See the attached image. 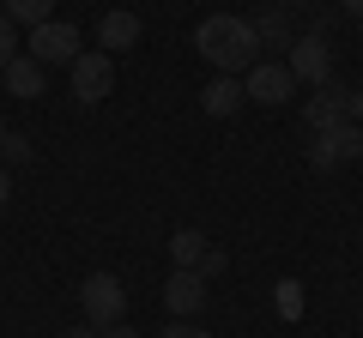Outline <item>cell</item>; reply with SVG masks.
I'll list each match as a JSON object with an SVG mask.
<instances>
[{"instance_id": "cell-1", "label": "cell", "mask_w": 363, "mask_h": 338, "mask_svg": "<svg viewBox=\"0 0 363 338\" xmlns=\"http://www.w3.org/2000/svg\"><path fill=\"white\" fill-rule=\"evenodd\" d=\"M194 49L206 54L218 73H230V78H242L248 66L260 61L255 25H248V18H236V13H206V18L194 25Z\"/></svg>"}, {"instance_id": "cell-2", "label": "cell", "mask_w": 363, "mask_h": 338, "mask_svg": "<svg viewBox=\"0 0 363 338\" xmlns=\"http://www.w3.org/2000/svg\"><path fill=\"white\" fill-rule=\"evenodd\" d=\"M285 66L297 73V85H327V78H333V42H327V25L303 30V37L291 42Z\"/></svg>"}, {"instance_id": "cell-3", "label": "cell", "mask_w": 363, "mask_h": 338, "mask_svg": "<svg viewBox=\"0 0 363 338\" xmlns=\"http://www.w3.org/2000/svg\"><path fill=\"white\" fill-rule=\"evenodd\" d=\"M79 302H85V326H121V314H128V290L116 272H91L79 284Z\"/></svg>"}, {"instance_id": "cell-4", "label": "cell", "mask_w": 363, "mask_h": 338, "mask_svg": "<svg viewBox=\"0 0 363 338\" xmlns=\"http://www.w3.org/2000/svg\"><path fill=\"white\" fill-rule=\"evenodd\" d=\"M242 91H248V103H260V109H285L291 97H297V73H291L285 61H255L242 73Z\"/></svg>"}, {"instance_id": "cell-5", "label": "cell", "mask_w": 363, "mask_h": 338, "mask_svg": "<svg viewBox=\"0 0 363 338\" xmlns=\"http://www.w3.org/2000/svg\"><path fill=\"white\" fill-rule=\"evenodd\" d=\"M67 73H73V97H79L85 109L104 103V97L116 91V54H104V49H85L73 66H67Z\"/></svg>"}, {"instance_id": "cell-6", "label": "cell", "mask_w": 363, "mask_h": 338, "mask_svg": "<svg viewBox=\"0 0 363 338\" xmlns=\"http://www.w3.org/2000/svg\"><path fill=\"white\" fill-rule=\"evenodd\" d=\"M25 54H30L37 66H73V61H79V30L67 25V18H49V25L30 30Z\"/></svg>"}, {"instance_id": "cell-7", "label": "cell", "mask_w": 363, "mask_h": 338, "mask_svg": "<svg viewBox=\"0 0 363 338\" xmlns=\"http://www.w3.org/2000/svg\"><path fill=\"white\" fill-rule=\"evenodd\" d=\"M357 157H363V127L357 121H339V127L315 133V145H309L315 169H345V163H357Z\"/></svg>"}, {"instance_id": "cell-8", "label": "cell", "mask_w": 363, "mask_h": 338, "mask_svg": "<svg viewBox=\"0 0 363 338\" xmlns=\"http://www.w3.org/2000/svg\"><path fill=\"white\" fill-rule=\"evenodd\" d=\"M169 260H176L182 272H200V278H218L224 272V254L206 242V230H176V235H169Z\"/></svg>"}, {"instance_id": "cell-9", "label": "cell", "mask_w": 363, "mask_h": 338, "mask_svg": "<svg viewBox=\"0 0 363 338\" xmlns=\"http://www.w3.org/2000/svg\"><path fill=\"white\" fill-rule=\"evenodd\" d=\"M212 278H200V272H169V284H164V308H169V320H194L200 308H206V296H212Z\"/></svg>"}, {"instance_id": "cell-10", "label": "cell", "mask_w": 363, "mask_h": 338, "mask_svg": "<svg viewBox=\"0 0 363 338\" xmlns=\"http://www.w3.org/2000/svg\"><path fill=\"white\" fill-rule=\"evenodd\" d=\"M345 103H351V85H339V78H327V85H315V97L303 103V121H309V133H327L345 121Z\"/></svg>"}, {"instance_id": "cell-11", "label": "cell", "mask_w": 363, "mask_h": 338, "mask_svg": "<svg viewBox=\"0 0 363 338\" xmlns=\"http://www.w3.org/2000/svg\"><path fill=\"white\" fill-rule=\"evenodd\" d=\"M248 25H255L260 49H279V54H291V42H297V25H291V13L279 6V0H272V6H260V13L248 18Z\"/></svg>"}, {"instance_id": "cell-12", "label": "cell", "mask_w": 363, "mask_h": 338, "mask_svg": "<svg viewBox=\"0 0 363 338\" xmlns=\"http://www.w3.org/2000/svg\"><path fill=\"white\" fill-rule=\"evenodd\" d=\"M140 37H145L140 13H104V18H97V49H104V54H121V49H133Z\"/></svg>"}, {"instance_id": "cell-13", "label": "cell", "mask_w": 363, "mask_h": 338, "mask_svg": "<svg viewBox=\"0 0 363 338\" xmlns=\"http://www.w3.org/2000/svg\"><path fill=\"white\" fill-rule=\"evenodd\" d=\"M248 103V91H242V78H230V73H218L206 85V91H200V109H206L212 121H224V115H236V109Z\"/></svg>"}, {"instance_id": "cell-14", "label": "cell", "mask_w": 363, "mask_h": 338, "mask_svg": "<svg viewBox=\"0 0 363 338\" xmlns=\"http://www.w3.org/2000/svg\"><path fill=\"white\" fill-rule=\"evenodd\" d=\"M0 85H6L13 97H25V103H37L43 97V66L30 61V54H13V61L0 66Z\"/></svg>"}, {"instance_id": "cell-15", "label": "cell", "mask_w": 363, "mask_h": 338, "mask_svg": "<svg viewBox=\"0 0 363 338\" xmlns=\"http://www.w3.org/2000/svg\"><path fill=\"white\" fill-rule=\"evenodd\" d=\"M0 6H6V18H13V25H49L55 18V0H0Z\"/></svg>"}, {"instance_id": "cell-16", "label": "cell", "mask_w": 363, "mask_h": 338, "mask_svg": "<svg viewBox=\"0 0 363 338\" xmlns=\"http://www.w3.org/2000/svg\"><path fill=\"white\" fill-rule=\"evenodd\" d=\"M30 157H37V145H30L25 133H13V127H6V139H0V163H6V169H18V163H30Z\"/></svg>"}, {"instance_id": "cell-17", "label": "cell", "mask_w": 363, "mask_h": 338, "mask_svg": "<svg viewBox=\"0 0 363 338\" xmlns=\"http://www.w3.org/2000/svg\"><path fill=\"white\" fill-rule=\"evenodd\" d=\"M272 302H279V314H285V320H297V314H303V284H297V278H285Z\"/></svg>"}, {"instance_id": "cell-18", "label": "cell", "mask_w": 363, "mask_h": 338, "mask_svg": "<svg viewBox=\"0 0 363 338\" xmlns=\"http://www.w3.org/2000/svg\"><path fill=\"white\" fill-rule=\"evenodd\" d=\"M13 54H25V49H18V25L6 18V6H0V66L13 61Z\"/></svg>"}, {"instance_id": "cell-19", "label": "cell", "mask_w": 363, "mask_h": 338, "mask_svg": "<svg viewBox=\"0 0 363 338\" xmlns=\"http://www.w3.org/2000/svg\"><path fill=\"white\" fill-rule=\"evenodd\" d=\"M157 338H212V332H206V326H194V320H169Z\"/></svg>"}, {"instance_id": "cell-20", "label": "cell", "mask_w": 363, "mask_h": 338, "mask_svg": "<svg viewBox=\"0 0 363 338\" xmlns=\"http://www.w3.org/2000/svg\"><path fill=\"white\" fill-rule=\"evenodd\" d=\"M345 121H357V127H363V85H351V103H345Z\"/></svg>"}, {"instance_id": "cell-21", "label": "cell", "mask_w": 363, "mask_h": 338, "mask_svg": "<svg viewBox=\"0 0 363 338\" xmlns=\"http://www.w3.org/2000/svg\"><path fill=\"white\" fill-rule=\"evenodd\" d=\"M279 6H285L291 18H309V13H315V0H279Z\"/></svg>"}, {"instance_id": "cell-22", "label": "cell", "mask_w": 363, "mask_h": 338, "mask_svg": "<svg viewBox=\"0 0 363 338\" xmlns=\"http://www.w3.org/2000/svg\"><path fill=\"white\" fill-rule=\"evenodd\" d=\"M97 338H140V332H133V326H104Z\"/></svg>"}, {"instance_id": "cell-23", "label": "cell", "mask_w": 363, "mask_h": 338, "mask_svg": "<svg viewBox=\"0 0 363 338\" xmlns=\"http://www.w3.org/2000/svg\"><path fill=\"white\" fill-rule=\"evenodd\" d=\"M13 199V175H6V163H0V206Z\"/></svg>"}, {"instance_id": "cell-24", "label": "cell", "mask_w": 363, "mask_h": 338, "mask_svg": "<svg viewBox=\"0 0 363 338\" xmlns=\"http://www.w3.org/2000/svg\"><path fill=\"white\" fill-rule=\"evenodd\" d=\"M55 338H97L91 326H67V332H55Z\"/></svg>"}, {"instance_id": "cell-25", "label": "cell", "mask_w": 363, "mask_h": 338, "mask_svg": "<svg viewBox=\"0 0 363 338\" xmlns=\"http://www.w3.org/2000/svg\"><path fill=\"white\" fill-rule=\"evenodd\" d=\"M339 6H345V13H351V18H363V0H339Z\"/></svg>"}, {"instance_id": "cell-26", "label": "cell", "mask_w": 363, "mask_h": 338, "mask_svg": "<svg viewBox=\"0 0 363 338\" xmlns=\"http://www.w3.org/2000/svg\"><path fill=\"white\" fill-rule=\"evenodd\" d=\"M0 139H6V121H0Z\"/></svg>"}]
</instances>
